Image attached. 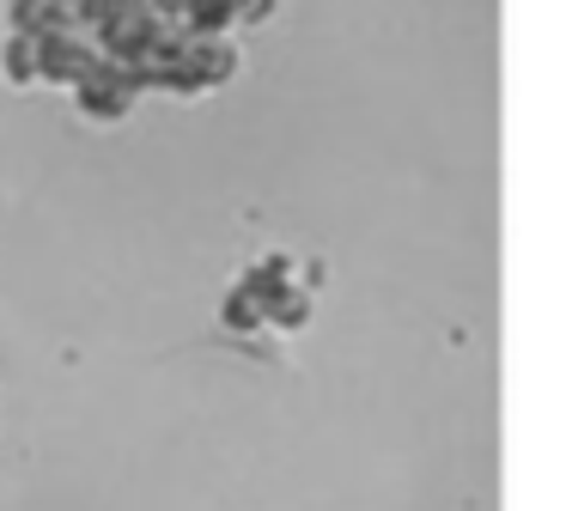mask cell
Returning <instances> with one entry per match:
<instances>
[{
    "instance_id": "obj_7",
    "label": "cell",
    "mask_w": 566,
    "mask_h": 511,
    "mask_svg": "<svg viewBox=\"0 0 566 511\" xmlns=\"http://www.w3.org/2000/svg\"><path fill=\"white\" fill-rule=\"evenodd\" d=\"M220 323L232 328V335H256V328H262V304L250 299L244 286H232V292L220 299Z\"/></svg>"
},
{
    "instance_id": "obj_2",
    "label": "cell",
    "mask_w": 566,
    "mask_h": 511,
    "mask_svg": "<svg viewBox=\"0 0 566 511\" xmlns=\"http://www.w3.org/2000/svg\"><path fill=\"white\" fill-rule=\"evenodd\" d=\"M92 61H98L92 36H62V31L38 36V80H50V85H74Z\"/></svg>"
},
{
    "instance_id": "obj_6",
    "label": "cell",
    "mask_w": 566,
    "mask_h": 511,
    "mask_svg": "<svg viewBox=\"0 0 566 511\" xmlns=\"http://www.w3.org/2000/svg\"><path fill=\"white\" fill-rule=\"evenodd\" d=\"M0 80L7 85H38V36H7L0 43Z\"/></svg>"
},
{
    "instance_id": "obj_4",
    "label": "cell",
    "mask_w": 566,
    "mask_h": 511,
    "mask_svg": "<svg viewBox=\"0 0 566 511\" xmlns=\"http://www.w3.org/2000/svg\"><path fill=\"white\" fill-rule=\"evenodd\" d=\"M311 323V286H286V292H274L269 304H262V328H281V335H298V328Z\"/></svg>"
},
{
    "instance_id": "obj_3",
    "label": "cell",
    "mask_w": 566,
    "mask_h": 511,
    "mask_svg": "<svg viewBox=\"0 0 566 511\" xmlns=\"http://www.w3.org/2000/svg\"><path fill=\"white\" fill-rule=\"evenodd\" d=\"M238 286H244L256 304H269L274 292L293 286V255H281V250H274V255H256V262L244 268V280H238Z\"/></svg>"
},
{
    "instance_id": "obj_5",
    "label": "cell",
    "mask_w": 566,
    "mask_h": 511,
    "mask_svg": "<svg viewBox=\"0 0 566 511\" xmlns=\"http://www.w3.org/2000/svg\"><path fill=\"white\" fill-rule=\"evenodd\" d=\"M184 31L189 36H232L238 31V7H232V0H189V7H184Z\"/></svg>"
},
{
    "instance_id": "obj_1",
    "label": "cell",
    "mask_w": 566,
    "mask_h": 511,
    "mask_svg": "<svg viewBox=\"0 0 566 511\" xmlns=\"http://www.w3.org/2000/svg\"><path fill=\"white\" fill-rule=\"evenodd\" d=\"M67 92H74V109L86 122H123L128 109H135V92H128V80L111 67V61H92Z\"/></svg>"
},
{
    "instance_id": "obj_8",
    "label": "cell",
    "mask_w": 566,
    "mask_h": 511,
    "mask_svg": "<svg viewBox=\"0 0 566 511\" xmlns=\"http://www.w3.org/2000/svg\"><path fill=\"white\" fill-rule=\"evenodd\" d=\"M7 36H43L50 31V12H43V0H7Z\"/></svg>"
}]
</instances>
